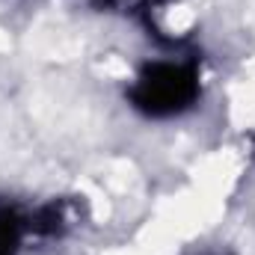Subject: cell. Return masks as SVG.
I'll list each match as a JSON object with an SVG mask.
<instances>
[{"mask_svg":"<svg viewBox=\"0 0 255 255\" xmlns=\"http://www.w3.org/2000/svg\"><path fill=\"white\" fill-rule=\"evenodd\" d=\"M199 98V74L184 63H151L145 65L130 89L136 110L154 119L178 116Z\"/></svg>","mask_w":255,"mask_h":255,"instance_id":"1","label":"cell"},{"mask_svg":"<svg viewBox=\"0 0 255 255\" xmlns=\"http://www.w3.org/2000/svg\"><path fill=\"white\" fill-rule=\"evenodd\" d=\"M24 229H27V220L18 211H12V208L0 211V255H15L21 238H24Z\"/></svg>","mask_w":255,"mask_h":255,"instance_id":"2","label":"cell"}]
</instances>
